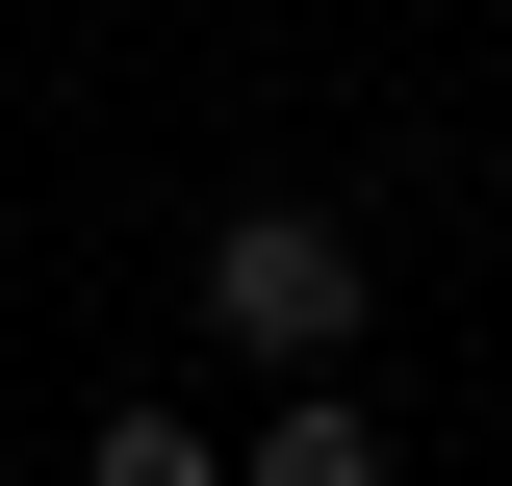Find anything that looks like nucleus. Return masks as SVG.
I'll use <instances>...</instances> for the list:
<instances>
[{"mask_svg":"<svg viewBox=\"0 0 512 486\" xmlns=\"http://www.w3.org/2000/svg\"><path fill=\"white\" fill-rule=\"evenodd\" d=\"M205 333L282 359V384H333L359 359V205H231V231H205Z\"/></svg>","mask_w":512,"mask_h":486,"instance_id":"obj_1","label":"nucleus"},{"mask_svg":"<svg viewBox=\"0 0 512 486\" xmlns=\"http://www.w3.org/2000/svg\"><path fill=\"white\" fill-rule=\"evenodd\" d=\"M231 486H384V410H359V384H308V410H256Z\"/></svg>","mask_w":512,"mask_h":486,"instance_id":"obj_2","label":"nucleus"},{"mask_svg":"<svg viewBox=\"0 0 512 486\" xmlns=\"http://www.w3.org/2000/svg\"><path fill=\"white\" fill-rule=\"evenodd\" d=\"M77 486H231V461H205L180 410H103V435H77Z\"/></svg>","mask_w":512,"mask_h":486,"instance_id":"obj_3","label":"nucleus"}]
</instances>
